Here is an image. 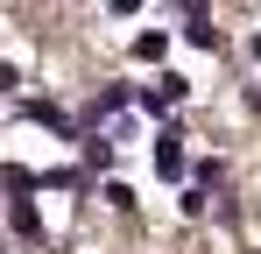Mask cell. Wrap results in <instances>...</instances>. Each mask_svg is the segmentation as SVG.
I'll return each instance as SVG.
<instances>
[{
    "mask_svg": "<svg viewBox=\"0 0 261 254\" xmlns=\"http://www.w3.org/2000/svg\"><path fill=\"white\" fill-rule=\"evenodd\" d=\"M0 254H7V247H0Z\"/></svg>",
    "mask_w": 261,
    "mask_h": 254,
    "instance_id": "8",
    "label": "cell"
},
{
    "mask_svg": "<svg viewBox=\"0 0 261 254\" xmlns=\"http://www.w3.org/2000/svg\"><path fill=\"white\" fill-rule=\"evenodd\" d=\"M170 57V29H141L134 36V64H163Z\"/></svg>",
    "mask_w": 261,
    "mask_h": 254,
    "instance_id": "3",
    "label": "cell"
},
{
    "mask_svg": "<svg viewBox=\"0 0 261 254\" xmlns=\"http://www.w3.org/2000/svg\"><path fill=\"white\" fill-rule=\"evenodd\" d=\"M7 219H14V233L43 240V212H36V198H7Z\"/></svg>",
    "mask_w": 261,
    "mask_h": 254,
    "instance_id": "2",
    "label": "cell"
},
{
    "mask_svg": "<svg viewBox=\"0 0 261 254\" xmlns=\"http://www.w3.org/2000/svg\"><path fill=\"white\" fill-rule=\"evenodd\" d=\"M176 99H184V78H176V71H163V78L141 92V106H155V113H163V106H176Z\"/></svg>",
    "mask_w": 261,
    "mask_h": 254,
    "instance_id": "4",
    "label": "cell"
},
{
    "mask_svg": "<svg viewBox=\"0 0 261 254\" xmlns=\"http://www.w3.org/2000/svg\"><path fill=\"white\" fill-rule=\"evenodd\" d=\"M184 42H198V49H212V42H219V29H212V14H205V7H191V14H184Z\"/></svg>",
    "mask_w": 261,
    "mask_h": 254,
    "instance_id": "5",
    "label": "cell"
},
{
    "mask_svg": "<svg viewBox=\"0 0 261 254\" xmlns=\"http://www.w3.org/2000/svg\"><path fill=\"white\" fill-rule=\"evenodd\" d=\"M247 49H254V64H261V36H254V42H247Z\"/></svg>",
    "mask_w": 261,
    "mask_h": 254,
    "instance_id": "7",
    "label": "cell"
},
{
    "mask_svg": "<svg viewBox=\"0 0 261 254\" xmlns=\"http://www.w3.org/2000/svg\"><path fill=\"white\" fill-rule=\"evenodd\" d=\"M14 85H21V71H14V64H0V92H14Z\"/></svg>",
    "mask_w": 261,
    "mask_h": 254,
    "instance_id": "6",
    "label": "cell"
},
{
    "mask_svg": "<svg viewBox=\"0 0 261 254\" xmlns=\"http://www.w3.org/2000/svg\"><path fill=\"white\" fill-rule=\"evenodd\" d=\"M184 169H191V134L184 127H163L155 134V176L163 184H184Z\"/></svg>",
    "mask_w": 261,
    "mask_h": 254,
    "instance_id": "1",
    "label": "cell"
}]
</instances>
